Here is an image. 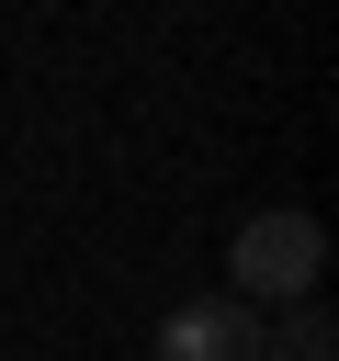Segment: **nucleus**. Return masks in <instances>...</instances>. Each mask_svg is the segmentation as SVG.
<instances>
[{
  "instance_id": "f03ea898",
  "label": "nucleus",
  "mask_w": 339,
  "mask_h": 361,
  "mask_svg": "<svg viewBox=\"0 0 339 361\" xmlns=\"http://www.w3.org/2000/svg\"><path fill=\"white\" fill-rule=\"evenodd\" d=\"M158 361H260V316L237 293H192L158 316Z\"/></svg>"
},
{
  "instance_id": "f257e3e1",
  "label": "nucleus",
  "mask_w": 339,
  "mask_h": 361,
  "mask_svg": "<svg viewBox=\"0 0 339 361\" xmlns=\"http://www.w3.org/2000/svg\"><path fill=\"white\" fill-rule=\"evenodd\" d=\"M226 293L260 316V305H305L316 293V271H328V226L305 214V203H271V214H249L237 226V248H226Z\"/></svg>"
},
{
  "instance_id": "7ed1b4c3",
  "label": "nucleus",
  "mask_w": 339,
  "mask_h": 361,
  "mask_svg": "<svg viewBox=\"0 0 339 361\" xmlns=\"http://www.w3.org/2000/svg\"><path fill=\"white\" fill-rule=\"evenodd\" d=\"M339 350V327H328V305L305 293V305H282L271 327H260V361H328Z\"/></svg>"
}]
</instances>
